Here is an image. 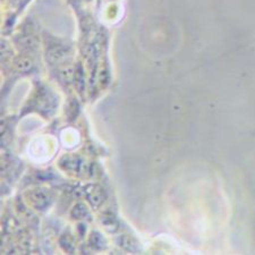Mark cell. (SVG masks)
<instances>
[{"label": "cell", "mask_w": 255, "mask_h": 255, "mask_svg": "<svg viewBox=\"0 0 255 255\" xmlns=\"http://www.w3.org/2000/svg\"><path fill=\"white\" fill-rule=\"evenodd\" d=\"M86 196L94 207H99L105 201V192L98 185H89L85 188Z\"/></svg>", "instance_id": "obj_1"}, {"label": "cell", "mask_w": 255, "mask_h": 255, "mask_svg": "<svg viewBox=\"0 0 255 255\" xmlns=\"http://www.w3.org/2000/svg\"><path fill=\"white\" fill-rule=\"evenodd\" d=\"M119 246H122L123 249L128 251V252H137L138 251V243L134 240L133 237L124 235L119 238Z\"/></svg>", "instance_id": "obj_2"}, {"label": "cell", "mask_w": 255, "mask_h": 255, "mask_svg": "<svg viewBox=\"0 0 255 255\" xmlns=\"http://www.w3.org/2000/svg\"><path fill=\"white\" fill-rule=\"evenodd\" d=\"M91 244L94 249L102 250L106 248V241L99 233H93L91 236Z\"/></svg>", "instance_id": "obj_3"}, {"label": "cell", "mask_w": 255, "mask_h": 255, "mask_svg": "<svg viewBox=\"0 0 255 255\" xmlns=\"http://www.w3.org/2000/svg\"><path fill=\"white\" fill-rule=\"evenodd\" d=\"M72 215L74 218H76V219H83L85 216H89V211L88 209L85 208V205L77 204L76 207H74Z\"/></svg>", "instance_id": "obj_4"}, {"label": "cell", "mask_w": 255, "mask_h": 255, "mask_svg": "<svg viewBox=\"0 0 255 255\" xmlns=\"http://www.w3.org/2000/svg\"><path fill=\"white\" fill-rule=\"evenodd\" d=\"M104 225L105 227L109 230V232H116L118 229V223L116 220L114 219L113 217H108V218H105L104 219Z\"/></svg>", "instance_id": "obj_5"}]
</instances>
